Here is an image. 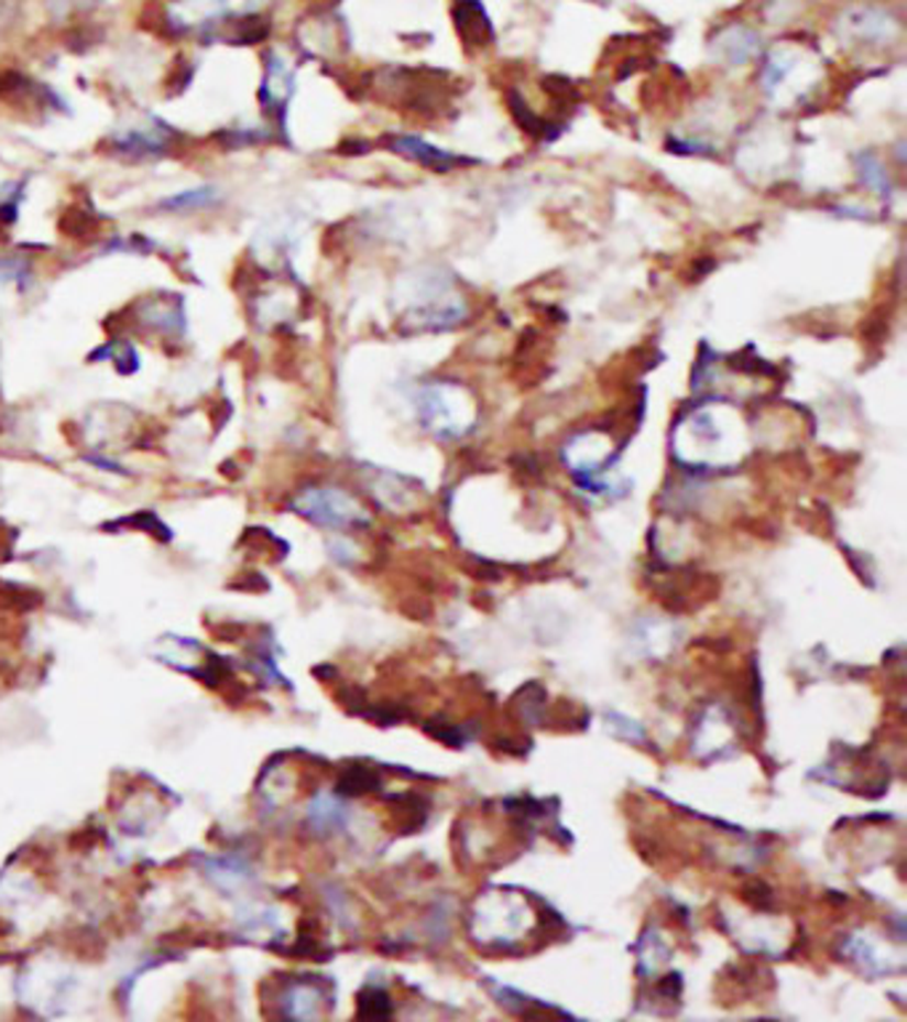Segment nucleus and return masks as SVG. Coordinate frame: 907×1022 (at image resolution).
<instances>
[{"instance_id": "f257e3e1", "label": "nucleus", "mask_w": 907, "mask_h": 1022, "mask_svg": "<svg viewBox=\"0 0 907 1022\" xmlns=\"http://www.w3.org/2000/svg\"><path fill=\"white\" fill-rule=\"evenodd\" d=\"M841 30H846V35L860 43H886L897 35L899 24L886 11L873 9V6H857L841 19Z\"/></svg>"}, {"instance_id": "f03ea898", "label": "nucleus", "mask_w": 907, "mask_h": 1022, "mask_svg": "<svg viewBox=\"0 0 907 1022\" xmlns=\"http://www.w3.org/2000/svg\"><path fill=\"white\" fill-rule=\"evenodd\" d=\"M112 146H114V152H120V155H128V157H155V155H163V152H168L171 131H168V126H160V128L139 126V128H131V131H123V133H118V137H112Z\"/></svg>"}, {"instance_id": "7ed1b4c3", "label": "nucleus", "mask_w": 907, "mask_h": 1022, "mask_svg": "<svg viewBox=\"0 0 907 1022\" xmlns=\"http://www.w3.org/2000/svg\"><path fill=\"white\" fill-rule=\"evenodd\" d=\"M291 91H293V73L287 69V64L280 59V54H266V75H264V86H261V94H259L264 110H272V107H285Z\"/></svg>"}, {"instance_id": "20e7f679", "label": "nucleus", "mask_w": 907, "mask_h": 1022, "mask_svg": "<svg viewBox=\"0 0 907 1022\" xmlns=\"http://www.w3.org/2000/svg\"><path fill=\"white\" fill-rule=\"evenodd\" d=\"M713 51H719V56H724L730 64H743L758 51V35L743 24H734L713 37Z\"/></svg>"}, {"instance_id": "39448f33", "label": "nucleus", "mask_w": 907, "mask_h": 1022, "mask_svg": "<svg viewBox=\"0 0 907 1022\" xmlns=\"http://www.w3.org/2000/svg\"><path fill=\"white\" fill-rule=\"evenodd\" d=\"M394 146H397L400 152H405V155H413L415 160H420L424 165H434V168H439V171H445L447 165L456 163V160H458V157L447 155V152L434 150V146H426L424 142H418V139H397Z\"/></svg>"}, {"instance_id": "423d86ee", "label": "nucleus", "mask_w": 907, "mask_h": 1022, "mask_svg": "<svg viewBox=\"0 0 907 1022\" xmlns=\"http://www.w3.org/2000/svg\"><path fill=\"white\" fill-rule=\"evenodd\" d=\"M216 200V189L214 187H200V189H187L178 192V195L165 197L160 203L163 210H192V208H206L210 203Z\"/></svg>"}, {"instance_id": "0eeeda50", "label": "nucleus", "mask_w": 907, "mask_h": 1022, "mask_svg": "<svg viewBox=\"0 0 907 1022\" xmlns=\"http://www.w3.org/2000/svg\"><path fill=\"white\" fill-rule=\"evenodd\" d=\"M30 274L28 259H22V256H0V285H17L19 291H24Z\"/></svg>"}, {"instance_id": "6e6552de", "label": "nucleus", "mask_w": 907, "mask_h": 1022, "mask_svg": "<svg viewBox=\"0 0 907 1022\" xmlns=\"http://www.w3.org/2000/svg\"><path fill=\"white\" fill-rule=\"evenodd\" d=\"M368 785H373V775L362 766H354L341 778V791H347V794H362V791H368Z\"/></svg>"}, {"instance_id": "1a4fd4ad", "label": "nucleus", "mask_w": 907, "mask_h": 1022, "mask_svg": "<svg viewBox=\"0 0 907 1022\" xmlns=\"http://www.w3.org/2000/svg\"><path fill=\"white\" fill-rule=\"evenodd\" d=\"M51 6H62V9H88V6L99 3V0H48Z\"/></svg>"}]
</instances>
